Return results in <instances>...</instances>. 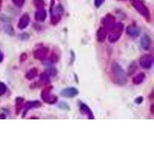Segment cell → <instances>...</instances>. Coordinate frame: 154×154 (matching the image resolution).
<instances>
[{
	"label": "cell",
	"mask_w": 154,
	"mask_h": 154,
	"mask_svg": "<svg viewBox=\"0 0 154 154\" xmlns=\"http://www.w3.org/2000/svg\"><path fill=\"white\" fill-rule=\"evenodd\" d=\"M111 72L112 79L116 84L119 86H125L127 82V75L121 66L116 62H112L111 65Z\"/></svg>",
	"instance_id": "cell-1"
},
{
	"label": "cell",
	"mask_w": 154,
	"mask_h": 154,
	"mask_svg": "<svg viewBox=\"0 0 154 154\" xmlns=\"http://www.w3.org/2000/svg\"><path fill=\"white\" fill-rule=\"evenodd\" d=\"M130 1H131V4L133 6V8L141 16H143L146 19V21H149V19H150V12H149V9L140 0H130Z\"/></svg>",
	"instance_id": "cell-3"
},
{
	"label": "cell",
	"mask_w": 154,
	"mask_h": 154,
	"mask_svg": "<svg viewBox=\"0 0 154 154\" xmlns=\"http://www.w3.org/2000/svg\"><path fill=\"white\" fill-rule=\"evenodd\" d=\"M49 81V75L47 72H42L40 75V82L42 83H46Z\"/></svg>",
	"instance_id": "cell-21"
},
{
	"label": "cell",
	"mask_w": 154,
	"mask_h": 154,
	"mask_svg": "<svg viewBox=\"0 0 154 154\" xmlns=\"http://www.w3.org/2000/svg\"><path fill=\"white\" fill-rule=\"evenodd\" d=\"M48 53H49V49H48V48L42 46V47L38 48L37 49H35V50L34 51L33 55L35 59L43 61V60H46V57H47Z\"/></svg>",
	"instance_id": "cell-7"
},
{
	"label": "cell",
	"mask_w": 154,
	"mask_h": 154,
	"mask_svg": "<svg viewBox=\"0 0 154 154\" xmlns=\"http://www.w3.org/2000/svg\"><path fill=\"white\" fill-rule=\"evenodd\" d=\"M37 75H38V69L36 68H32L27 72L26 75V78L29 80H31V79H35Z\"/></svg>",
	"instance_id": "cell-19"
},
{
	"label": "cell",
	"mask_w": 154,
	"mask_h": 154,
	"mask_svg": "<svg viewBox=\"0 0 154 154\" xmlns=\"http://www.w3.org/2000/svg\"><path fill=\"white\" fill-rule=\"evenodd\" d=\"M7 91V86H5L4 82H0V96H3Z\"/></svg>",
	"instance_id": "cell-22"
},
{
	"label": "cell",
	"mask_w": 154,
	"mask_h": 154,
	"mask_svg": "<svg viewBox=\"0 0 154 154\" xmlns=\"http://www.w3.org/2000/svg\"><path fill=\"white\" fill-rule=\"evenodd\" d=\"M41 97H42V100L46 103L48 104H54L58 100L57 96L51 93V90L49 88L48 89H44L42 90V93H41Z\"/></svg>",
	"instance_id": "cell-4"
},
{
	"label": "cell",
	"mask_w": 154,
	"mask_h": 154,
	"mask_svg": "<svg viewBox=\"0 0 154 154\" xmlns=\"http://www.w3.org/2000/svg\"><path fill=\"white\" fill-rule=\"evenodd\" d=\"M33 4L35 7L38 9H42L45 6V2L44 0H33Z\"/></svg>",
	"instance_id": "cell-20"
},
{
	"label": "cell",
	"mask_w": 154,
	"mask_h": 154,
	"mask_svg": "<svg viewBox=\"0 0 154 154\" xmlns=\"http://www.w3.org/2000/svg\"><path fill=\"white\" fill-rule=\"evenodd\" d=\"M151 113L153 114V104L151 106Z\"/></svg>",
	"instance_id": "cell-29"
},
{
	"label": "cell",
	"mask_w": 154,
	"mask_h": 154,
	"mask_svg": "<svg viewBox=\"0 0 154 154\" xmlns=\"http://www.w3.org/2000/svg\"><path fill=\"white\" fill-rule=\"evenodd\" d=\"M12 2H13V4L16 5V7L22 8L24 5L26 0H12Z\"/></svg>",
	"instance_id": "cell-23"
},
{
	"label": "cell",
	"mask_w": 154,
	"mask_h": 154,
	"mask_svg": "<svg viewBox=\"0 0 154 154\" xmlns=\"http://www.w3.org/2000/svg\"><path fill=\"white\" fill-rule=\"evenodd\" d=\"M2 0H0V9H2Z\"/></svg>",
	"instance_id": "cell-30"
},
{
	"label": "cell",
	"mask_w": 154,
	"mask_h": 154,
	"mask_svg": "<svg viewBox=\"0 0 154 154\" xmlns=\"http://www.w3.org/2000/svg\"><path fill=\"white\" fill-rule=\"evenodd\" d=\"M47 13L46 11L42 8V9H38L36 12H35V19L38 22H43L46 20Z\"/></svg>",
	"instance_id": "cell-14"
},
{
	"label": "cell",
	"mask_w": 154,
	"mask_h": 154,
	"mask_svg": "<svg viewBox=\"0 0 154 154\" xmlns=\"http://www.w3.org/2000/svg\"><path fill=\"white\" fill-rule=\"evenodd\" d=\"M41 106L40 102L38 101H29L27 102L23 106V108H24V112H23V117H24V116H26V112L29 110L32 109L34 108H38V107Z\"/></svg>",
	"instance_id": "cell-10"
},
{
	"label": "cell",
	"mask_w": 154,
	"mask_h": 154,
	"mask_svg": "<svg viewBox=\"0 0 154 154\" xmlns=\"http://www.w3.org/2000/svg\"><path fill=\"white\" fill-rule=\"evenodd\" d=\"M30 22V18L27 13L26 14H23L21 16V18L19 19V21L17 24V26L19 29H24L26 28L29 26Z\"/></svg>",
	"instance_id": "cell-9"
},
{
	"label": "cell",
	"mask_w": 154,
	"mask_h": 154,
	"mask_svg": "<svg viewBox=\"0 0 154 154\" xmlns=\"http://www.w3.org/2000/svg\"><path fill=\"white\" fill-rule=\"evenodd\" d=\"M123 28H124V26L123 23H115L109 29L108 31L109 32V34L108 39L109 42L113 43L119 40L121 35L123 33Z\"/></svg>",
	"instance_id": "cell-2"
},
{
	"label": "cell",
	"mask_w": 154,
	"mask_h": 154,
	"mask_svg": "<svg viewBox=\"0 0 154 154\" xmlns=\"http://www.w3.org/2000/svg\"><path fill=\"white\" fill-rule=\"evenodd\" d=\"M0 119H5V116H4V114H1L0 115Z\"/></svg>",
	"instance_id": "cell-28"
},
{
	"label": "cell",
	"mask_w": 154,
	"mask_h": 154,
	"mask_svg": "<svg viewBox=\"0 0 154 154\" xmlns=\"http://www.w3.org/2000/svg\"><path fill=\"white\" fill-rule=\"evenodd\" d=\"M63 14V9L61 5H57L54 10H52L51 15V23L53 25H57L61 20Z\"/></svg>",
	"instance_id": "cell-5"
},
{
	"label": "cell",
	"mask_w": 154,
	"mask_h": 154,
	"mask_svg": "<svg viewBox=\"0 0 154 154\" xmlns=\"http://www.w3.org/2000/svg\"><path fill=\"white\" fill-rule=\"evenodd\" d=\"M152 64H153V57L151 55L146 54L140 58V65L143 69H150Z\"/></svg>",
	"instance_id": "cell-6"
},
{
	"label": "cell",
	"mask_w": 154,
	"mask_h": 154,
	"mask_svg": "<svg viewBox=\"0 0 154 154\" xmlns=\"http://www.w3.org/2000/svg\"><path fill=\"white\" fill-rule=\"evenodd\" d=\"M145 78H146V75L144 72H140V73L137 74L136 76L133 77V84L135 85L141 84V83L144 81Z\"/></svg>",
	"instance_id": "cell-17"
},
{
	"label": "cell",
	"mask_w": 154,
	"mask_h": 154,
	"mask_svg": "<svg viewBox=\"0 0 154 154\" xmlns=\"http://www.w3.org/2000/svg\"><path fill=\"white\" fill-rule=\"evenodd\" d=\"M152 40L148 35H143L140 39V46L144 50H149L151 47Z\"/></svg>",
	"instance_id": "cell-12"
},
{
	"label": "cell",
	"mask_w": 154,
	"mask_h": 154,
	"mask_svg": "<svg viewBox=\"0 0 154 154\" xmlns=\"http://www.w3.org/2000/svg\"><path fill=\"white\" fill-rule=\"evenodd\" d=\"M4 29H5V32H7V33L9 34V35H13V33H14L13 29H12V27L9 24L6 25V26H5V27H4Z\"/></svg>",
	"instance_id": "cell-24"
},
{
	"label": "cell",
	"mask_w": 154,
	"mask_h": 154,
	"mask_svg": "<svg viewBox=\"0 0 154 154\" xmlns=\"http://www.w3.org/2000/svg\"><path fill=\"white\" fill-rule=\"evenodd\" d=\"M78 93H79L78 89L74 87L65 88V89H62V91L60 92L62 96L65 97V98H73L78 95Z\"/></svg>",
	"instance_id": "cell-8"
},
{
	"label": "cell",
	"mask_w": 154,
	"mask_h": 154,
	"mask_svg": "<svg viewBox=\"0 0 154 154\" xmlns=\"http://www.w3.org/2000/svg\"><path fill=\"white\" fill-rule=\"evenodd\" d=\"M126 33L130 36L137 37L140 34V29L137 26V25H130L126 28Z\"/></svg>",
	"instance_id": "cell-11"
},
{
	"label": "cell",
	"mask_w": 154,
	"mask_h": 154,
	"mask_svg": "<svg viewBox=\"0 0 154 154\" xmlns=\"http://www.w3.org/2000/svg\"><path fill=\"white\" fill-rule=\"evenodd\" d=\"M79 109H80L81 112L83 114L86 115L88 116V118L90 119H94V116H93V112L91 111L90 108L86 104L82 103H80V106H79Z\"/></svg>",
	"instance_id": "cell-15"
},
{
	"label": "cell",
	"mask_w": 154,
	"mask_h": 154,
	"mask_svg": "<svg viewBox=\"0 0 154 154\" xmlns=\"http://www.w3.org/2000/svg\"><path fill=\"white\" fill-rule=\"evenodd\" d=\"M143 98L142 96H140V97H138V98H137L135 100V103H136L140 104L143 102Z\"/></svg>",
	"instance_id": "cell-26"
},
{
	"label": "cell",
	"mask_w": 154,
	"mask_h": 154,
	"mask_svg": "<svg viewBox=\"0 0 154 154\" xmlns=\"http://www.w3.org/2000/svg\"><path fill=\"white\" fill-rule=\"evenodd\" d=\"M107 33H108V31H107V29L105 27H100L97 30V32H96V38H97V41L100 42H105L107 36Z\"/></svg>",
	"instance_id": "cell-13"
},
{
	"label": "cell",
	"mask_w": 154,
	"mask_h": 154,
	"mask_svg": "<svg viewBox=\"0 0 154 154\" xmlns=\"http://www.w3.org/2000/svg\"><path fill=\"white\" fill-rule=\"evenodd\" d=\"M23 104H24V99L22 97H17L16 99V115H19V112L21 111L23 108Z\"/></svg>",
	"instance_id": "cell-18"
},
{
	"label": "cell",
	"mask_w": 154,
	"mask_h": 154,
	"mask_svg": "<svg viewBox=\"0 0 154 154\" xmlns=\"http://www.w3.org/2000/svg\"><path fill=\"white\" fill-rule=\"evenodd\" d=\"M4 59V55L3 53H2V52L1 50H0V63H2V60H3Z\"/></svg>",
	"instance_id": "cell-27"
},
{
	"label": "cell",
	"mask_w": 154,
	"mask_h": 154,
	"mask_svg": "<svg viewBox=\"0 0 154 154\" xmlns=\"http://www.w3.org/2000/svg\"><path fill=\"white\" fill-rule=\"evenodd\" d=\"M104 1H105V0H94L95 6H96V8L100 7V6L103 5V3L104 2Z\"/></svg>",
	"instance_id": "cell-25"
},
{
	"label": "cell",
	"mask_w": 154,
	"mask_h": 154,
	"mask_svg": "<svg viewBox=\"0 0 154 154\" xmlns=\"http://www.w3.org/2000/svg\"><path fill=\"white\" fill-rule=\"evenodd\" d=\"M102 22H103V23L105 25V28L106 29L107 31H108L109 29L110 28L112 25L115 23V19H114L112 16H106V17H104L103 19Z\"/></svg>",
	"instance_id": "cell-16"
}]
</instances>
